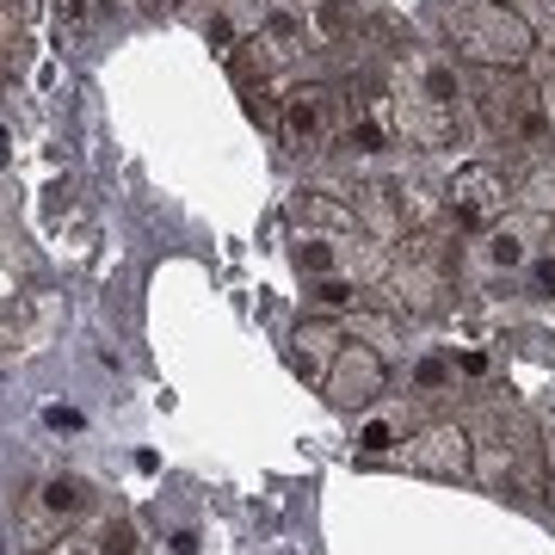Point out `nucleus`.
Listing matches in <instances>:
<instances>
[{
  "label": "nucleus",
  "mask_w": 555,
  "mask_h": 555,
  "mask_svg": "<svg viewBox=\"0 0 555 555\" xmlns=\"http://www.w3.org/2000/svg\"><path fill=\"white\" fill-rule=\"evenodd\" d=\"M389 112H396V142L408 149H456L463 137V68L438 50H401L389 62Z\"/></svg>",
  "instance_id": "1"
},
{
  "label": "nucleus",
  "mask_w": 555,
  "mask_h": 555,
  "mask_svg": "<svg viewBox=\"0 0 555 555\" xmlns=\"http://www.w3.org/2000/svg\"><path fill=\"white\" fill-rule=\"evenodd\" d=\"M469 93H476L481 130H488L506 155H525V160L555 155L550 105H543V87H537L525 68H476Z\"/></svg>",
  "instance_id": "2"
},
{
  "label": "nucleus",
  "mask_w": 555,
  "mask_h": 555,
  "mask_svg": "<svg viewBox=\"0 0 555 555\" xmlns=\"http://www.w3.org/2000/svg\"><path fill=\"white\" fill-rule=\"evenodd\" d=\"M451 229V222H444ZM444 229H426V235H401V254L383 266L377 297L408 321H433L451 309L456 291V259L444 247Z\"/></svg>",
  "instance_id": "3"
},
{
  "label": "nucleus",
  "mask_w": 555,
  "mask_h": 555,
  "mask_svg": "<svg viewBox=\"0 0 555 555\" xmlns=\"http://www.w3.org/2000/svg\"><path fill=\"white\" fill-rule=\"evenodd\" d=\"M444 38H451L456 62H476V68H525V56L537 50L531 25L506 0H451Z\"/></svg>",
  "instance_id": "4"
},
{
  "label": "nucleus",
  "mask_w": 555,
  "mask_h": 555,
  "mask_svg": "<svg viewBox=\"0 0 555 555\" xmlns=\"http://www.w3.org/2000/svg\"><path fill=\"white\" fill-rule=\"evenodd\" d=\"M339 142L352 155H389L396 149V112H389V80L377 68H364L339 87Z\"/></svg>",
  "instance_id": "5"
},
{
  "label": "nucleus",
  "mask_w": 555,
  "mask_h": 555,
  "mask_svg": "<svg viewBox=\"0 0 555 555\" xmlns=\"http://www.w3.org/2000/svg\"><path fill=\"white\" fill-rule=\"evenodd\" d=\"M278 137L297 155H327L339 142V87L327 80H297L278 100Z\"/></svg>",
  "instance_id": "6"
},
{
  "label": "nucleus",
  "mask_w": 555,
  "mask_h": 555,
  "mask_svg": "<svg viewBox=\"0 0 555 555\" xmlns=\"http://www.w3.org/2000/svg\"><path fill=\"white\" fill-rule=\"evenodd\" d=\"M291 259H297V272L309 284H321V278H352V284H371L377 291V278H383V241H371V235H297Z\"/></svg>",
  "instance_id": "7"
},
{
  "label": "nucleus",
  "mask_w": 555,
  "mask_h": 555,
  "mask_svg": "<svg viewBox=\"0 0 555 555\" xmlns=\"http://www.w3.org/2000/svg\"><path fill=\"white\" fill-rule=\"evenodd\" d=\"M506 217V173L488 167V160H469L444 179V222L463 229V235H488L494 222Z\"/></svg>",
  "instance_id": "8"
},
{
  "label": "nucleus",
  "mask_w": 555,
  "mask_h": 555,
  "mask_svg": "<svg viewBox=\"0 0 555 555\" xmlns=\"http://www.w3.org/2000/svg\"><path fill=\"white\" fill-rule=\"evenodd\" d=\"M383 389H389V364H383L377 346H364V339H346L339 358L327 364V377H321V396L346 408V414H364V408H377Z\"/></svg>",
  "instance_id": "9"
},
{
  "label": "nucleus",
  "mask_w": 555,
  "mask_h": 555,
  "mask_svg": "<svg viewBox=\"0 0 555 555\" xmlns=\"http://www.w3.org/2000/svg\"><path fill=\"white\" fill-rule=\"evenodd\" d=\"M401 456L414 463L420 476L469 481V476H476V433H469V426H456V420H438V426H420V433H408Z\"/></svg>",
  "instance_id": "10"
},
{
  "label": "nucleus",
  "mask_w": 555,
  "mask_h": 555,
  "mask_svg": "<svg viewBox=\"0 0 555 555\" xmlns=\"http://www.w3.org/2000/svg\"><path fill=\"white\" fill-rule=\"evenodd\" d=\"M531 469V426L518 414H488L476 426V481H488V488H506L513 476H525Z\"/></svg>",
  "instance_id": "11"
},
{
  "label": "nucleus",
  "mask_w": 555,
  "mask_h": 555,
  "mask_svg": "<svg viewBox=\"0 0 555 555\" xmlns=\"http://www.w3.org/2000/svg\"><path fill=\"white\" fill-rule=\"evenodd\" d=\"M537 229H543V217H500L488 235L476 241V259H481V272L488 278H506V272H525L537 259Z\"/></svg>",
  "instance_id": "12"
},
{
  "label": "nucleus",
  "mask_w": 555,
  "mask_h": 555,
  "mask_svg": "<svg viewBox=\"0 0 555 555\" xmlns=\"http://www.w3.org/2000/svg\"><path fill=\"white\" fill-rule=\"evenodd\" d=\"M346 204H352L358 229H364L371 241H401V235H408L401 204H396V185H389V179H358L352 192H346Z\"/></svg>",
  "instance_id": "13"
},
{
  "label": "nucleus",
  "mask_w": 555,
  "mask_h": 555,
  "mask_svg": "<svg viewBox=\"0 0 555 555\" xmlns=\"http://www.w3.org/2000/svg\"><path fill=\"white\" fill-rule=\"evenodd\" d=\"M291 229L297 235H364L352 204L334 198V192H315V185H302L297 198H291Z\"/></svg>",
  "instance_id": "14"
},
{
  "label": "nucleus",
  "mask_w": 555,
  "mask_h": 555,
  "mask_svg": "<svg viewBox=\"0 0 555 555\" xmlns=\"http://www.w3.org/2000/svg\"><path fill=\"white\" fill-rule=\"evenodd\" d=\"M389 185H396V204H401V222H408V235L444 229V185H438L433 173L408 167V173H396Z\"/></svg>",
  "instance_id": "15"
},
{
  "label": "nucleus",
  "mask_w": 555,
  "mask_h": 555,
  "mask_svg": "<svg viewBox=\"0 0 555 555\" xmlns=\"http://www.w3.org/2000/svg\"><path fill=\"white\" fill-rule=\"evenodd\" d=\"M346 327H339L334 315H315V321H302L297 334H291V358H297V371H309V377H327V364L339 358V346H346Z\"/></svg>",
  "instance_id": "16"
},
{
  "label": "nucleus",
  "mask_w": 555,
  "mask_h": 555,
  "mask_svg": "<svg viewBox=\"0 0 555 555\" xmlns=\"http://www.w3.org/2000/svg\"><path fill=\"white\" fill-rule=\"evenodd\" d=\"M25 494L38 500V506H43L50 518H56V525H68V531H75L80 518L100 506V500H93V488H87L80 476H43V481H31Z\"/></svg>",
  "instance_id": "17"
},
{
  "label": "nucleus",
  "mask_w": 555,
  "mask_h": 555,
  "mask_svg": "<svg viewBox=\"0 0 555 555\" xmlns=\"http://www.w3.org/2000/svg\"><path fill=\"white\" fill-rule=\"evenodd\" d=\"M284 7L309 25V38L321 50H334V43H346L358 31V0H284Z\"/></svg>",
  "instance_id": "18"
},
{
  "label": "nucleus",
  "mask_w": 555,
  "mask_h": 555,
  "mask_svg": "<svg viewBox=\"0 0 555 555\" xmlns=\"http://www.w3.org/2000/svg\"><path fill=\"white\" fill-rule=\"evenodd\" d=\"M13 543H20L25 555H50L68 543V525H56V518L43 513L31 494H20V518H13Z\"/></svg>",
  "instance_id": "19"
},
{
  "label": "nucleus",
  "mask_w": 555,
  "mask_h": 555,
  "mask_svg": "<svg viewBox=\"0 0 555 555\" xmlns=\"http://www.w3.org/2000/svg\"><path fill=\"white\" fill-rule=\"evenodd\" d=\"M518 204H525L531 217L555 222V155H543V160L525 167V179H518Z\"/></svg>",
  "instance_id": "20"
},
{
  "label": "nucleus",
  "mask_w": 555,
  "mask_h": 555,
  "mask_svg": "<svg viewBox=\"0 0 555 555\" xmlns=\"http://www.w3.org/2000/svg\"><path fill=\"white\" fill-rule=\"evenodd\" d=\"M408 444V420L401 414H377L358 426V456H396Z\"/></svg>",
  "instance_id": "21"
},
{
  "label": "nucleus",
  "mask_w": 555,
  "mask_h": 555,
  "mask_svg": "<svg viewBox=\"0 0 555 555\" xmlns=\"http://www.w3.org/2000/svg\"><path fill=\"white\" fill-rule=\"evenodd\" d=\"M100 555H142V537H137V518H124V513H112L100 525Z\"/></svg>",
  "instance_id": "22"
},
{
  "label": "nucleus",
  "mask_w": 555,
  "mask_h": 555,
  "mask_svg": "<svg viewBox=\"0 0 555 555\" xmlns=\"http://www.w3.org/2000/svg\"><path fill=\"white\" fill-rule=\"evenodd\" d=\"M451 383H456L451 352H433V358H420V364H414V389H420V396H444Z\"/></svg>",
  "instance_id": "23"
},
{
  "label": "nucleus",
  "mask_w": 555,
  "mask_h": 555,
  "mask_svg": "<svg viewBox=\"0 0 555 555\" xmlns=\"http://www.w3.org/2000/svg\"><path fill=\"white\" fill-rule=\"evenodd\" d=\"M513 7H518V20L531 25V38L555 56V0H513Z\"/></svg>",
  "instance_id": "24"
},
{
  "label": "nucleus",
  "mask_w": 555,
  "mask_h": 555,
  "mask_svg": "<svg viewBox=\"0 0 555 555\" xmlns=\"http://www.w3.org/2000/svg\"><path fill=\"white\" fill-rule=\"evenodd\" d=\"M309 291H315L321 309H358L371 284H352V278H321V284H309Z\"/></svg>",
  "instance_id": "25"
},
{
  "label": "nucleus",
  "mask_w": 555,
  "mask_h": 555,
  "mask_svg": "<svg viewBox=\"0 0 555 555\" xmlns=\"http://www.w3.org/2000/svg\"><path fill=\"white\" fill-rule=\"evenodd\" d=\"M451 371L469 377V383H481L488 371H494V358H488V346H451Z\"/></svg>",
  "instance_id": "26"
},
{
  "label": "nucleus",
  "mask_w": 555,
  "mask_h": 555,
  "mask_svg": "<svg viewBox=\"0 0 555 555\" xmlns=\"http://www.w3.org/2000/svg\"><path fill=\"white\" fill-rule=\"evenodd\" d=\"M525 284H531V297H555V254H537L525 266Z\"/></svg>",
  "instance_id": "27"
},
{
  "label": "nucleus",
  "mask_w": 555,
  "mask_h": 555,
  "mask_svg": "<svg viewBox=\"0 0 555 555\" xmlns=\"http://www.w3.org/2000/svg\"><path fill=\"white\" fill-rule=\"evenodd\" d=\"M167 555H198V537H192V531H173V543H167Z\"/></svg>",
  "instance_id": "28"
},
{
  "label": "nucleus",
  "mask_w": 555,
  "mask_h": 555,
  "mask_svg": "<svg viewBox=\"0 0 555 555\" xmlns=\"http://www.w3.org/2000/svg\"><path fill=\"white\" fill-rule=\"evenodd\" d=\"M50 426H62V433H75L80 414H68V408H50Z\"/></svg>",
  "instance_id": "29"
},
{
  "label": "nucleus",
  "mask_w": 555,
  "mask_h": 555,
  "mask_svg": "<svg viewBox=\"0 0 555 555\" xmlns=\"http://www.w3.org/2000/svg\"><path fill=\"white\" fill-rule=\"evenodd\" d=\"M56 555H100V543H62Z\"/></svg>",
  "instance_id": "30"
},
{
  "label": "nucleus",
  "mask_w": 555,
  "mask_h": 555,
  "mask_svg": "<svg viewBox=\"0 0 555 555\" xmlns=\"http://www.w3.org/2000/svg\"><path fill=\"white\" fill-rule=\"evenodd\" d=\"M142 13H179V0H142Z\"/></svg>",
  "instance_id": "31"
},
{
  "label": "nucleus",
  "mask_w": 555,
  "mask_h": 555,
  "mask_svg": "<svg viewBox=\"0 0 555 555\" xmlns=\"http://www.w3.org/2000/svg\"><path fill=\"white\" fill-rule=\"evenodd\" d=\"M0 80H7V56H0Z\"/></svg>",
  "instance_id": "32"
}]
</instances>
